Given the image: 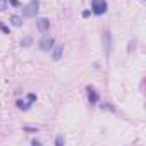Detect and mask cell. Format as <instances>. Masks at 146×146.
<instances>
[{
    "instance_id": "4fadbf2b",
    "label": "cell",
    "mask_w": 146,
    "mask_h": 146,
    "mask_svg": "<svg viewBox=\"0 0 146 146\" xmlns=\"http://www.w3.org/2000/svg\"><path fill=\"white\" fill-rule=\"evenodd\" d=\"M0 29H2L4 33H9V28H5V26H2V24H0Z\"/></svg>"
},
{
    "instance_id": "8992f818",
    "label": "cell",
    "mask_w": 146,
    "mask_h": 146,
    "mask_svg": "<svg viewBox=\"0 0 146 146\" xmlns=\"http://www.w3.org/2000/svg\"><path fill=\"white\" fill-rule=\"evenodd\" d=\"M103 43H105L107 55H110V52H112V35H110V31H107V33L103 35Z\"/></svg>"
},
{
    "instance_id": "7a4b0ae2",
    "label": "cell",
    "mask_w": 146,
    "mask_h": 146,
    "mask_svg": "<svg viewBox=\"0 0 146 146\" xmlns=\"http://www.w3.org/2000/svg\"><path fill=\"white\" fill-rule=\"evenodd\" d=\"M38 7H40V2H38V0H31V2L23 9V16H24V17H35L36 12H38Z\"/></svg>"
},
{
    "instance_id": "9c48e42d",
    "label": "cell",
    "mask_w": 146,
    "mask_h": 146,
    "mask_svg": "<svg viewBox=\"0 0 146 146\" xmlns=\"http://www.w3.org/2000/svg\"><path fill=\"white\" fill-rule=\"evenodd\" d=\"M11 23H12L14 26H21V24H23V19H21L19 16H12V17H11Z\"/></svg>"
},
{
    "instance_id": "ba28073f",
    "label": "cell",
    "mask_w": 146,
    "mask_h": 146,
    "mask_svg": "<svg viewBox=\"0 0 146 146\" xmlns=\"http://www.w3.org/2000/svg\"><path fill=\"white\" fill-rule=\"evenodd\" d=\"M52 50H53V53H52L53 60H60V58H62V52H64V48H62V46H55V48H52Z\"/></svg>"
},
{
    "instance_id": "6da1fadb",
    "label": "cell",
    "mask_w": 146,
    "mask_h": 146,
    "mask_svg": "<svg viewBox=\"0 0 146 146\" xmlns=\"http://www.w3.org/2000/svg\"><path fill=\"white\" fill-rule=\"evenodd\" d=\"M107 9H108L107 0H91V11H93V14L102 16V14L107 12Z\"/></svg>"
},
{
    "instance_id": "5bb4252c",
    "label": "cell",
    "mask_w": 146,
    "mask_h": 146,
    "mask_svg": "<svg viewBox=\"0 0 146 146\" xmlns=\"http://www.w3.org/2000/svg\"><path fill=\"white\" fill-rule=\"evenodd\" d=\"M9 4H12V5H19V2H17V0H9Z\"/></svg>"
},
{
    "instance_id": "277c9868",
    "label": "cell",
    "mask_w": 146,
    "mask_h": 146,
    "mask_svg": "<svg viewBox=\"0 0 146 146\" xmlns=\"http://www.w3.org/2000/svg\"><path fill=\"white\" fill-rule=\"evenodd\" d=\"M53 46H55V40H53V38H48V36H46V38H43V40L40 41V50H41V52H50Z\"/></svg>"
},
{
    "instance_id": "8fae6325",
    "label": "cell",
    "mask_w": 146,
    "mask_h": 146,
    "mask_svg": "<svg viewBox=\"0 0 146 146\" xmlns=\"http://www.w3.org/2000/svg\"><path fill=\"white\" fill-rule=\"evenodd\" d=\"M64 143H65V139H64V136H58V137L55 139V144H58V146H60V144H64Z\"/></svg>"
},
{
    "instance_id": "7c38bea8",
    "label": "cell",
    "mask_w": 146,
    "mask_h": 146,
    "mask_svg": "<svg viewBox=\"0 0 146 146\" xmlns=\"http://www.w3.org/2000/svg\"><path fill=\"white\" fill-rule=\"evenodd\" d=\"M29 43H31V38H26V40L23 41V45H24V46H26V45H29Z\"/></svg>"
},
{
    "instance_id": "30bf717a",
    "label": "cell",
    "mask_w": 146,
    "mask_h": 146,
    "mask_svg": "<svg viewBox=\"0 0 146 146\" xmlns=\"http://www.w3.org/2000/svg\"><path fill=\"white\" fill-rule=\"evenodd\" d=\"M9 9V0H0V12Z\"/></svg>"
},
{
    "instance_id": "3957f363",
    "label": "cell",
    "mask_w": 146,
    "mask_h": 146,
    "mask_svg": "<svg viewBox=\"0 0 146 146\" xmlns=\"http://www.w3.org/2000/svg\"><path fill=\"white\" fill-rule=\"evenodd\" d=\"M35 102H36V95H35V93H29L24 100H17L16 105H17V108H21V110H28Z\"/></svg>"
},
{
    "instance_id": "5b68a950",
    "label": "cell",
    "mask_w": 146,
    "mask_h": 146,
    "mask_svg": "<svg viewBox=\"0 0 146 146\" xmlns=\"http://www.w3.org/2000/svg\"><path fill=\"white\" fill-rule=\"evenodd\" d=\"M36 28H38V31L46 33V31L50 29V21H48L46 17H41V19H38V21H36Z\"/></svg>"
},
{
    "instance_id": "52a82bcc",
    "label": "cell",
    "mask_w": 146,
    "mask_h": 146,
    "mask_svg": "<svg viewBox=\"0 0 146 146\" xmlns=\"http://www.w3.org/2000/svg\"><path fill=\"white\" fill-rule=\"evenodd\" d=\"M88 96H90V102H91V103H96V102H98V93H96L95 88H91V86H88Z\"/></svg>"
}]
</instances>
